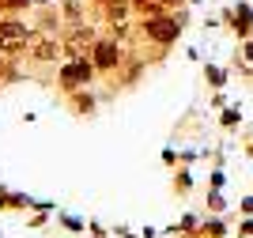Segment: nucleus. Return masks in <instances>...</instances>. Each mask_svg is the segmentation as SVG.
<instances>
[{
    "instance_id": "f257e3e1",
    "label": "nucleus",
    "mask_w": 253,
    "mask_h": 238,
    "mask_svg": "<svg viewBox=\"0 0 253 238\" xmlns=\"http://www.w3.org/2000/svg\"><path fill=\"white\" fill-rule=\"evenodd\" d=\"M185 19H189L185 11H178V15H174V11H163V15H155V19L140 23V34H144L148 42H155L159 49H170V46L181 38V31H185Z\"/></svg>"
},
{
    "instance_id": "f03ea898",
    "label": "nucleus",
    "mask_w": 253,
    "mask_h": 238,
    "mask_svg": "<svg viewBox=\"0 0 253 238\" xmlns=\"http://www.w3.org/2000/svg\"><path fill=\"white\" fill-rule=\"evenodd\" d=\"M95 80H98V68H95L91 57H84V61H64L61 68H57V91H61V95L87 91Z\"/></svg>"
},
{
    "instance_id": "7ed1b4c3",
    "label": "nucleus",
    "mask_w": 253,
    "mask_h": 238,
    "mask_svg": "<svg viewBox=\"0 0 253 238\" xmlns=\"http://www.w3.org/2000/svg\"><path fill=\"white\" fill-rule=\"evenodd\" d=\"M61 46H64V61H84V57H91L98 46V34L91 23H80V27H68V31L61 34Z\"/></svg>"
},
{
    "instance_id": "20e7f679",
    "label": "nucleus",
    "mask_w": 253,
    "mask_h": 238,
    "mask_svg": "<svg viewBox=\"0 0 253 238\" xmlns=\"http://www.w3.org/2000/svg\"><path fill=\"white\" fill-rule=\"evenodd\" d=\"M61 53H64V46H61V38H57V34H45V31H34V27H31V38H27V49H23V57H27V61H34V64H53Z\"/></svg>"
},
{
    "instance_id": "39448f33",
    "label": "nucleus",
    "mask_w": 253,
    "mask_h": 238,
    "mask_svg": "<svg viewBox=\"0 0 253 238\" xmlns=\"http://www.w3.org/2000/svg\"><path fill=\"white\" fill-rule=\"evenodd\" d=\"M27 38H31V27L15 15L0 19V57H19L27 49Z\"/></svg>"
},
{
    "instance_id": "423d86ee",
    "label": "nucleus",
    "mask_w": 253,
    "mask_h": 238,
    "mask_svg": "<svg viewBox=\"0 0 253 238\" xmlns=\"http://www.w3.org/2000/svg\"><path fill=\"white\" fill-rule=\"evenodd\" d=\"M91 61H95L98 76H114V72H121V64H125V46H121L114 34H110V38H98Z\"/></svg>"
},
{
    "instance_id": "0eeeda50",
    "label": "nucleus",
    "mask_w": 253,
    "mask_h": 238,
    "mask_svg": "<svg viewBox=\"0 0 253 238\" xmlns=\"http://www.w3.org/2000/svg\"><path fill=\"white\" fill-rule=\"evenodd\" d=\"M223 19H227V31L238 42L253 38V8L250 4H234V8H223Z\"/></svg>"
},
{
    "instance_id": "6e6552de",
    "label": "nucleus",
    "mask_w": 253,
    "mask_h": 238,
    "mask_svg": "<svg viewBox=\"0 0 253 238\" xmlns=\"http://www.w3.org/2000/svg\"><path fill=\"white\" fill-rule=\"evenodd\" d=\"M38 197H27V193H11V189H0V212H34Z\"/></svg>"
},
{
    "instance_id": "1a4fd4ad",
    "label": "nucleus",
    "mask_w": 253,
    "mask_h": 238,
    "mask_svg": "<svg viewBox=\"0 0 253 238\" xmlns=\"http://www.w3.org/2000/svg\"><path fill=\"white\" fill-rule=\"evenodd\" d=\"M64 98H68V106H72V114H76V117L95 114V106H98V98L91 95V87H87V91H72V95H64Z\"/></svg>"
},
{
    "instance_id": "9d476101",
    "label": "nucleus",
    "mask_w": 253,
    "mask_h": 238,
    "mask_svg": "<svg viewBox=\"0 0 253 238\" xmlns=\"http://www.w3.org/2000/svg\"><path fill=\"white\" fill-rule=\"evenodd\" d=\"M227 219L223 216H208V219H201V231H197V238H227Z\"/></svg>"
},
{
    "instance_id": "9b49d317",
    "label": "nucleus",
    "mask_w": 253,
    "mask_h": 238,
    "mask_svg": "<svg viewBox=\"0 0 253 238\" xmlns=\"http://www.w3.org/2000/svg\"><path fill=\"white\" fill-rule=\"evenodd\" d=\"M87 11L91 8H84L80 0H64L61 4V19L68 23V27H80V23H87Z\"/></svg>"
},
{
    "instance_id": "f8f14e48",
    "label": "nucleus",
    "mask_w": 253,
    "mask_h": 238,
    "mask_svg": "<svg viewBox=\"0 0 253 238\" xmlns=\"http://www.w3.org/2000/svg\"><path fill=\"white\" fill-rule=\"evenodd\" d=\"M57 227H64V231H72L76 238H84V231H87V219H80V216H72V212H57Z\"/></svg>"
},
{
    "instance_id": "ddd939ff",
    "label": "nucleus",
    "mask_w": 253,
    "mask_h": 238,
    "mask_svg": "<svg viewBox=\"0 0 253 238\" xmlns=\"http://www.w3.org/2000/svg\"><path fill=\"white\" fill-rule=\"evenodd\" d=\"M170 189H174V197H189V193H193V174L185 170V166H178V170H174Z\"/></svg>"
},
{
    "instance_id": "4468645a",
    "label": "nucleus",
    "mask_w": 253,
    "mask_h": 238,
    "mask_svg": "<svg viewBox=\"0 0 253 238\" xmlns=\"http://www.w3.org/2000/svg\"><path fill=\"white\" fill-rule=\"evenodd\" d=\"M204 80H208L215 91H223V87H227V72H223L219 64H204Z\"/></svg>"
},
{
    "instance_id": "2eb2a0df",
    "label": "nucleus",
    "mask_w": 253,
    "mask_h": 238,
    "mask_svg": "<svg viewBox=\"0 0 253 238\" xmlns=\"http://www.w3.org/2000/svg\"><path fill=\"white\" fill-rule=\"evenodd\" d=\"M219 125H223V129H238V125H242V110H238V106H223Z\"/></svg>"
},
{
    "instance_id": "dca6fc26",
    "label": "nucleus",
    "mask_w": 253,
    "mask_h": 238,
    "mask_svg": "<svg viewBox=\"0 0 253 238\" xmlns=\"http://www.w3.org/2000/svg\"><path fill=\"white\" fill-rule=\"evenodd\" d=\"M227 212V200H223L219 189H208V216H223Z\"/></svg>"
},
{
    "instance_id": "f3484780",
    "label": "nucleus",
    "mask_w": 253,
    "mask_h": 238,
    "mask_svg": "<svg viewBox=\"0 0 253 238\" xmlns=\"http://www.w3.org/2000/svg\"><path fill=\"white\" fill-rule=\"evenodd\" d=\"M34 0H0V11L4 15H19V11H27Z\"/></svg>"
},
{
    "instance_id": "a211bd4d",
    "label": "nucleus",
    "mask_w": 253,
    "mask_h": 238,
    "mask_svg": "<svg viewBox=\"0 0 253 238\" xmlns=\"http://www.w3.org/2000/svg\"><path fill=\"white\" fill-rule=\"evenodd\" d=\"M11 57H0V83H15L19 80V68H11Z\"/></svg>"
},
{
    "instance_id": "6ab92c4d",
    "label": "nucleus",
    "mask_w": 253,
    "mask_h": 238,
    "mask_svg": "<svg viewBox=\"0 0 253 238\" xmlns=\"http://www.w3.org/2000/svg\"><path fill=\"white\" fill-rule=\"evenodd\" d=\"M49 216H57V212H31V216H27V227H31V231H42Z\"/></svg>"
},
{
    "instance_id": "aec40b11",
    "label": "nucleus",
    "mask_w": 253,
    "mask_h": 238,
    "mask_svg": "<svg viewBox=\"0 0 253 238\" xmlns=\"http://www.w3.org/2000/svg\"><path fill=\"white\" fill-rule=\"evenodd\" d=\"M87 238H114V231H106L98 219H91V223H87Z\"/></svg>"
},
{
    "instance_id": "412c9836",
    "label": "nucleus",
    "mask_w": 253,
    "mask_h": 238,
    "mask_svg": "<svg viewBox=\"0 0 253 238\" xmlns=\"http://www.w3.org/2000/svg\"><path fill=\"white\" fill-rule=\"evenodd\" d=\"M238 238H253V216L238 219Z\"/></svg>"
},
{
    "instance_id": "4be33fe9",
    "label": "nucleus",
    "mask_w": 253,
    "mask_h": 238,
    "mask_svg": "<svg viewBox=\"0 0 253 238\" xmlns=\"http://www.w3.org/2000/svg\"><path fill=\"white\" fill-rule=\"evenodd\" d=\"M114 238H140V235H136L132 227H125V223H117V227H114Z\"/></svg>"
},
{
    "instance_id": "5701e85b",
    "label": "nucleus",
    "mask_w": 253,
    "mask_h": 238,
    "mask_svg": "<svg viewBox=\"0 0 253 238\" xmlns=\"http://www.w3.org/2000/svg\"><path fill=\"white\" fill-rule=\"evenodd\" d=\"M163 166H178V151L174 147H163Z\"/></svg>"
},
{
    "instance_id": "b1692460",
    "label": "nucleus",
    "mask_w": 253,
    "mask_h": 238,
    "mask_svg": "<svg viewBox=\"0 0 253 238\" xmlns=\"http://www.w3.org/2000/svg\"><path fill=\"white\" fill-rule=\"evenodd\" d=\"M208 189H223V170H211L208 174Z\"/></svg>"
},
{
    "instance_id": "393cba45",
    "label": "nucleus",
    "mask_w": 253,
    "mask_h": 238,
    "mask_svg": "<svg viewBox=\"0 0 253 238\" xmlns=\"http://www.w3.org/2000/svg\"><path fill=\"white\" fill-rule=\"evenodd\" d=\"M238 216H253V197H242V200H238Z\"/></svg>"
},
{
    "instance_id": "a878e982",
    "label": "nucleus",
    "mask_w": 253,
    "mask_h": 238,
    "mask_svg": "<svg viewBox=\"0 0 253 238\" xmlns=\"http://www.w3.org/2000/svg\"><path fill=\"white\" fill-rule=\"evenodd\" d=\"M242 61H250V64H253V38H246V42H242Z\"/></svg>"
},
{
    "instance_id": "bb28decb",
    "label": "nucleus",
    "mask_w": 253,
    "mask_h": 238,
    "mask_svg": "<svg viewBox=\"0 0 253 238\" xmlns=\"http://www.w3.org/2000/svg\"><path fill=\"white\" fill-rule=\"evenodd\" d=\"M140 238H159V231L155 227H144V231H140Z\"/></svg>"
},
{
    "instance_id": "cd10ccee",
    "label": "nucleus",
    "mask_w": 253,
    "mask_h": 238,
    "mask_svg": "<svg viewBox=\"0 0 253 238\" xmlns=\"http://www.w3.org/2000/svg\"><path fill=\"white\" fill-rule=\"evenodd\" d=\"M163 8H181V0H159Z\"/></svg>"
},
{
    "instance_id": "c85d7f7f",
    "label": "nucleus",
    "mask_w": 253,
    "mask_h": 238,
    "mask_svg": "<svg viewBox=\"0 0 253 238\" xmlns=\"http://www.w3.org/2000/svg\"><path fill=\"white\" fill-rule=\"evenodd\" d=\"M246 155H250V159H253V140H250V144H246Z\"/></svg>"
},
{
    "instance_id": "c756f323",
    "label": "nucleus",
    "mask_w": 253,
    "mask_h": 238,
    "mask_svg": "<svg viewBox=\"0 0 253 238\" xmlns=\"http://www.w3.org/2000/svg\"><path fill=\"white\" fill-rule=\"evenodd\" d=\"M34 4H53V0H34Z\"/></svg>"
}]
</instances>
